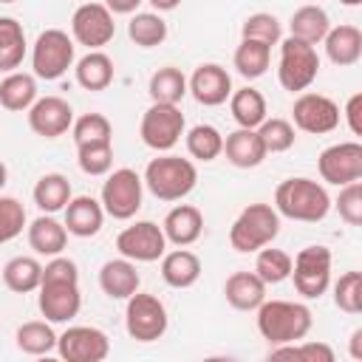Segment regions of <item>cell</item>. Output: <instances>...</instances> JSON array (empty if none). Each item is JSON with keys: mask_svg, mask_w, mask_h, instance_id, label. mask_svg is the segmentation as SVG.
<instances>
[{"mask_svg": "<svg viewBox=\"0 0 362 362\" xmlns=\"http://www.w3.org/2000/svg\"><path fill=\"white\" fill-rule=\"evenodd\" d=\"M74 40L59 28H45L31 48V71L37 79L54 82L74 65Z\"/></svg>", "mask_w": 362, "mask_h": 362, "instance_id": "obj_7", "label": "cell"}, {"mask_svg": "<svg viewBox=\"0 0 362 362\" xmlns=\"http://www.w3.org/2000/svg\"><path fill=\"white\" fill-rule=\"evenodd\" d=\"M201 362H235L232 356H221V354H215V356H204Z\"/></svg>", "mask_w": 362, "mask_h": 362, "instance_id": "obj_52", "label": "cell"}, {"mask_svg": "<svg viewBox=\"0 0 362 362\" xmlns=\"http://www.w3.org/2000/svg\"><path fill=\"white\" fill-rule=\"evenodd\" d=\"M232 65L243 79H257L272 65V48L263 42H255V40H240V45L235 48Z\"/></svg>", "mask_w": 362, "mask_h": 362, "instance_id": "obj_36", "label": "cell"}, {"mask_svg": "<svg viewBox=\"0 0 362 362\" xmlns=\"http://www.w3.org/2000/svg\"><path fill=\"white\" fill-rule=\"evenodd\" d=\"M288 37L291 40H300V42H305V45H317V42H322L325 40V34L331 31V20H328V11L322 8V6H300L294 14H291V20H288Z\"/></svg>", "mask_w": 362, "mask_h": 362, "instance_id": "obj_24", "label": "cell"}, {"mask_svg": "<svg viewBox=\"0 0 362 362\" xmlns=\"http://www.w3.org/2000/svg\"><path fill=\"white\" fill-rule=\"evenodd\" d=\"M76 164L85 175H107L110 167H113V144L76 147Z\"/></svg>", "mask_w": 362, "mask_h": 362, "instance_id": "obj_44", "label": "cell"}, {"mask_svg": "<svg viewBox=\"0 0 362 362\" xmlns=\"http://www.w3.org/2000/svg\"><path fill=\"white\" fill-rule=\"evenodd\" d=\"M226 303L238 311H257L266 303V283L255 272H235L223 283Z\"/></svg>", "mask_w": 362, "mask_h": 362, "instance_id": "obj_22", "label": "cell"}, {"mask_svg": "<svg viewBox=\"0 0 362 362\" xmlns=\"http://www.w3.org/2000/svg\"><path fill=\"white\" fill-rule=\"evenodd\" d=\"M257 139H260V144H263V150L269 156V153H286V150H291L297 136H294V127H291L288 119H266L257 127Z\"/></svg>", "mask_w": 362, "mask_h": 362, "instance_id": "obj_42", "label": "cell"}, {"mask_svg": "<svg viewBox=\"0 0 362 362\" xmlns=\"http://www.w3.org/2000/svg\"><path fill=\"white\" fill-rule=\"evenodd\" d=\"M161 232H164L167 243H173L178 249L192 246L204 232V212L192 204H178L164 215Z\"/></svg>", "mask_w": 362, "mask_h": 362, "instance_id": "obj_19", "label": "cell"}, {"mask_svg": "<svg viewBox=\"0 0 362 362\" xmlns=\"http://www.w3.org/2000/svg\"><path fill=\"white\" fill-rule=\"evenodd\" d=\"M127 37L139 48H156L167 40V23L156 11H136L127 23Z\"/></svg>", "mask_w": 362, "mask_h": 362, "instance_id": "obj_37", "label": "cell"}, {"mask_svg": "<svg viewBox=\"0 0 362 362\" xmlns=\"http://www.w3.org/2000/svg\"><path fill=\"white\" fill-rule=\"evenodd\" d=\"M187 141V153L195 161H215L223 153V136L215 124H195L187 130L184 136Z\"/></svg>", "mask_w": 362, "mask_h": 362, "instance_id": "obj_38", "label": "cell"}, {"mask_svg": "<svg viewBox=\"0 0 362 362\" xmlns=\"http://www.w3.org/2000/svg\"><path fill=\"white\" fill-rule=\"evenodd\" d=\"M351 356H354V362H362V328H356L351 334Z\"/></svg>", "mask_w": 362, "mask_h": 362, "instance_id": "obj_51", "label": "cell"}, {"mask_svg": "<svg viewBox=\"0 0 362 362\" xmlns=\"http://www.w3.org/2000/svg\"><path fill=\"white\" fill-rule=\"evenodd\" d=\"M153 6H156V8H175V0H167V3H158V0H153Z\"/></svg>", "mask_w": 362, "mask_h": 362, "instance_id": "obj_54", "label": "cell"}, {"mask_svg": "<svg viewBox=\"0 0 362 362\" xmlns=\"http://www.w3.org/2000/svg\"><path fill=\"white\" fill-rule=\"evenodd\" d=\"M25 226V206L11 198V195H0V246L14 240Z\"/></svg>", "mask_w": 362, "mask_h": 362, "instance_id": "obj_45", "label": "cell"}, {"mask_svg": "<svg viewBox=\"0 0 362 362\" xmlns=\"http://www.w3.org/2000/svg\"><path fill=\"white\" fill-rule=\"evenodd\" d=\"M291 280L297 294L305 300H320L331 286V249L328 246H305L291 257Z\"/></svg>", "mask_w": 362, "mask_h": 362, "instance_id": "obj_8", "label": "cell"}, {"mask_svg": "<svg viewBox=\"0 0 362 362\" xmlns=\"http://www.w3.org/2000/svg\"><path fill=\"white\" fill-rule=\"evenodd\" d=\"M317 170H320L322 181H328L339 189L348 184H356L362 178V144L339 141V144L325 147L317 158Z\"/></svg>", "mask_w": 362, "mask_h": 362, "instance_id": "obj_14", "label": "cell"}, {"mask_svg": "<svg viewBox=\"0 0 362 362\" xmlns=\"http://www.w3.org/2000/svg\"><path fill=\"white\" fill-rule=\"evenodd\" d=\"M28 127L42 139H59L74 127V107L62 96H40L28 110Z\"/></svg>", "mask_w": 362, "mask_h": 362, "instance_id": "obj_17", "label": "cell"}, {"mask_svg": "<svg viewBox=\"0 0 362 362\" xmlns=\"http://www.w3.org/2000/svg\"><path fill=\"white\" fill-rule=\"evenodd\" d=\"M229 110L232 119L238 122L240 130H257L269 116H266V99L257 88H238L229 96Z\"/></svg>", "mask_w": 362, "mask_h": 362, "instance_id": "obj_28", "label": "cell"}, {"mask_svg": "<svg viewBox=\"0 0 362 362\" xmlns=\"http://www.w3.org/2000/svg\"><path fill=\"white\" fill-rule=\"evenodd\" d=\"M116 34V17L105 3H82L71 17V40L85 45L88 51H99Z\"/></svg>", "mask_w": 362, "mask_h": 362, "instance_id": "obj_12", "label": "cell"}, {"mask_svg": "<svg viewBox=\"0 0 362 362\" xmlns=\"http://www.w3.org/2000/svg\"><path fill=\"white\" fill-rule=\"evenodd\" d=\"M57 351L62 362H102L110 354V339L102 328L71 325L57 337Z\"/></svg>", "mask_w": 362, "mask_h": 362, "instance_id": "obj_15", "label": "cell"}, {"mask_svg": "<svg viewBox=\"0 0 362 362\" xmlns=\"http://www.w3.org/2000/svg\"><path fill=\"white\" fill-rule=\"evenodd\" d=\"M266 362H303V356H300V348L297 345H277L266 356Z\"/></svg>", "mask_w": 362, "mask_h": 362, "instance_id": "obj_49", "label": "cell"}, {"mask_svg": "<svg viewBox=\"0 0 362 362\" xmlns=\"http://www.w3.org/2000/svg\"><path fill=\"white\" fill-rule=\"evenodd\" d=\"M37 291V305L45 322H68L82 308L79 280H42Z\"/></svg>", "mask_w": 362, "mask_h": 362, "instance_id": "obj_16", "label": "cell"}, {"mask_svg": "<svg viewBox=\"0 0 362 362\" xmlns=\"http://www.w3.org/2000/svg\"><path fill=\"white\" fill-rule=\"evenodd\" d=\"M25 31L14 17H0V71L14 74L25 59Z\"/></svg>", "mask_w": 362, "mask_h": 362, "instance_id": "obj_33", "label": "cell"}, {"mask_svg": "<svg viewBox=\"0 0 362 362\" xmlns=\"http://www.w3.org/2000/svg\"><path fill=\"white\" fill-rule=\"evenodd\" d=\"M71 133H74L76 147H85V144H113V124L102 113H82L79 119H74Z\"/></svg>", "mask_w": 362, "mask_h": 362, "instance_id": "obj_39", "label": "cell"}, {"mask_svg": "<svg viewBox=\"0 0 362 362\" xmlns=\"http://www.w3.org/2000/svg\"><path fill=\"white\" fill-rule=\"evenodd\" d=\"M311 308L291 300H266L257 308V331L269 345H297L311 331Z\"/></svg>", "mask_w": 362, "mask_h": 362, "instance_id": "obj_1", "label": "cell"}, {"mask_svg": "<svg viewBox=\"0 0 362 362\" xmlns=\"http://www.w3.org/2000/svg\"><path fill=\"white\" fill-rule=\"evenodd\" d=\"M3 283L14 294H28L37 291L42 283V263L28 255H17L3 266Z\"/></svg>", "mask_w": 362, "mask_h": 362, "instance_id": "obj_32", "label": "cell"}, {"mask_svg": "<svg viewBox=\"0 0 362 362\" xmlns=\"http://www.w3.org/2000/svg\"><path fill=\"white\" fill-rule=\"evenodd\" d=\"M161 277L170 288H189L201 277V260L189 249H173L161 257Z\"/></svg>", "mask_w": 362, "mask_h": 362, "instance_id": "obj_27", "label": "cell"}, {"mask_svg": "<svg viewBox=\"0 0 362 362\" xmlns=\"http://www.w3.org/2000/svg\"><path fill=\"white\" fill-rule=\"evenodd\" d=\"M141 286V277L136 272V263L124 260V257H113L107 263H102L99 269V288L110 297V300H130Z\"/></svg>", "mask_w": 362, "mask_h": 362, "instance_id": "obj_21", "label": "cell"}, {"mask_svg": "<svg viewBox=\"0 0 362 362\" xmlns=\"http://www.w3.org/2000/svg\"><path fill=\"white\" fill-rule=\"evenodd\" d=\"M328 209H331V198L325 187L317 184L314 178H303V175L286 178L274 189V212L283 218L317 223L328 215Z\"/></svg>", "mask_w": 362, "mask_h": 362, "instance_id": "obj_2", "label": "cell"}, {"mask_svg": "<svg viewBox=\"0 0 362 362\" xmlns=\"http://www.w3.org/2000/svg\"><path fill=\"white\" fill-rule=\"evenodd\" d=\"M184 113L178 105H150L141 116L139 136L156 153H170L184 136Z\"/></svg>", "mask_w": 362, "mask_h": 362, "instance_id": "obj_10", "label": "cell"}, {"mask_svg": "<svg viewBox=\"0 0 362 362\" xmlns=\"http://www.w3.org/2000/svg\"><path fill=\"white\" fill-rule=\"evenodd\" d=\"M300 348V356L303 362H337V354L328 342H320V339H311V342H303L297 345Z\"/></svg>", "mask_w": 362, "mask_h": 362, "instance_id": "obj_47", "label": "cell"}, {"mask_svg": "<svg viewBox=\"0 0 362 362\" xmlns=\"http://www.w3.org/2000/svg\"><path fill=\"white\" fill-rule=\"evenodd\" d=\"M334 305L345 314L362 311V272H345L334 283Z\"/></svg>", "mask_w": 362, "mask_h": 362, "instance_id": "obj_43", "label": "cell"}, {"mask_svg": "<svg viewBox=\"0 0 362 362\" xmlns=\"http://www.w3.org/2000/svg\"><path fill=\"white\" fill-rule=\"evenodd\" d=\"M28 246L37 255L45 257H59L62 249L68 246V232L65 223H59L54 215H40L28 223Z\"/></svg>", "mask_w": 362, "mask_h": 362, "instance_id": "obj_25", "label": "cell"}, {"mask_svg": "<svg viewBox=\"0 0 362 362\" xmlns=\"http://www.w3.org/2000/svg\"><path fill=\"white\" fill-rule=\"evenodd\" d=\"M280 232V215L272 204H249L229 226V243L235 252H260Z\"/></svg>", "mask_w": 362, "mask_h": 362, "instance_id": "obj_4", "label": "cell"}, {"mask_svg": "<svg viewBox=\"0 0 362 362\" xmlns=\"http://www.w3.org/2000/svg\"><path fill=\"white\" fill-rule=\"evenodd\" d=\"M107 6V11L116 17V14H136L139 11V6H141V0H110V3H105Z\"/></svg>", "mask_w": 362, "mask_h": 362, "instance_id": "obj_50", "label": "cell"}, {"mask_svg": "<svg viewBox=\"0 0 362 362\" xmlns=\"http://www.w3.org/2000/svg\"><path fill=\"white\" fill-rule=\"evenodd\" d=\"M240 37L243 40H255V42H263V45H280L283 40V25L274 14L269 11H257V14H249L240 25Z\"/></svg>", "mask_w": 362, "mask_h": 362, "instance_id": "obj_41", "label": "cell"}, {"mask_svg": "<svg viewBox=\"0 0 362 362\" xmlns=\"http://www.w3.org/2000/svg\"><path fill=\"white\" fill-rule=\"evenodd\" d=\"M345 122L354 136H362V93H354L345 102Z\"/></svg>", "mask_w": 362, "mask_h": 362, "instance_id": "obj_48", "label": "cell"}, {"mask_svg": "<svg viewBox=\"0 0 362 362\" xmlns=\"http://www.w3.org/2000/svg\"><path fill=\"white\" fill-rule=\"evenodd\" d=\"M187 93H192V99L198 105H204V107L223 105L232 96V76H229V71L223 65L204 62L187 79Z\"/></svg>", "mask_w": 362, "mask_h": 362, "instance_id": "obj_18", "label": "cell"}, {"mask_svg": "<svg viewBox=\"0 0 362 362\" xmlns=\"http://www.w3.org/2000/svg\"><path fill=\"white\" fill-rule=\"evenodd\" d=\"M255 274L266 283V286H277L283 280L291 277V255L283 249H260L257 260H255Z\"/></svg>", "mask_w": 362, "mask_h": 362, "instance_id": "obj_40", "label": "cell"}, {"mask_svg": "<svg viewBox=\"0 0 362 362\" xmlns=\"http://www.w3.org/2000/svg\"><path fill=\"white\" fill-rule=\"evenodd\" d=\"M291 127L311 133V136H322L339 127V105L322 93L305 90L294 99L291 105Z\"/></svg>", "mask_w": 362, "mask_h": 362, "instance_id": "obj_13", "label": "cell"}, {"mask_svg": "<svg viewBox=\"0 0 362 362\" xmlns=\"http://www.w3.org/2000/svg\"><path fill=\"white\" fill-rule=\"evenodd\" d=\"M141 198H144V181L136 170L130 167H119L113 173H107L105 184H102V209L105 215L116 218V221H130L139 209H141Z\"/></svg>", "mask_w": 362, "mask_h": 362, "instance_id": "obj_6", "label": "cell"}, {"mask_svg": "<svg viewBox=\"0 0 362 362\" xmlns=\"http://www.w3.org/2000/svg\"><path fill=\"white\" fill-rule=\"evenodd\" d=\"M147 93L153 105H178L187 96V76L175 65H164L150 76Z\"/></svg>", "mask_w": 362, "mask_h": 362, "instance_id": "obj_34", "label": "cell"}, {"mask_svg": "<svg viewBox=\"0 0 362 362\" xmlns=\"http://www.w3.org/2000/svg\"><path fill=\"white\" fill-rule=\"evenodd\" d=\"M223 156L232 167H240V170H249V167H257L263 164L266 158V150L257 139V130H232L226 133L223 139Z\"/></svg>", "mask_w": 362, "mask_h": 362, "instance_id": "obj_26", "label": "cell"}, {"mask_svg": "<svg viewBox=\"0 0 362 362\" xmlns=\"http://www.w3.org/2000/svg\"><path fill=\"white\" fill-rule=\"evenodd\" d=\"M167 308L156 294L136 291L124 308V328L136 342H156L167 334Z\"/></svg>", "mask_w": 362, "mask_h": 362, "instance_id": "obj_9", "label": "cell"}, {"mask_svg": "<svg viewBox=\"0 0 362 362\" xmlns=\"http://www.w3.org/2000/svg\"><path fill=\"white\" fill-rule=\"evenodd\" d=\"M322 45H325V57L334 65H339V68L356 65L362 57V31L351 23H339L325 34Z\"/></svg>", "mask_w": 362, "mask_h": 362, "instance_id": "obj_23", "label": "cell"}, {"mask_svg": "<svg viewBox=\"0 0 362 362\" xmlns=\"http://www.w3.org/2000/svg\"><path fill=\"white\" fill-rule=\"evenodd\" d=\"M34 362H62V359L59 356H37Z\"/></svg>", "mask_w": 362, "mask_h": 362, "instance_id": "obj_55", "label": "cell"}, {"mask_svg": "<svg viewBox=\"0 0 362 362\" xmlns=\"http://www.w3.org/2000/svg\"><path fill=\"white\" fill-rule=\"evenodd\" d=\"M34 204L40 206L42 215H54L59 209L68 206V201L74 198L71 192V181L62 173H45L37 184H34Z\"/></svg>", "mask_w": 362, "mask_h": 362, "instance_id": "obj_31", "label": "cell"}, {"mask_svg": "<svg viewBox=\"0 0 362 362\" xmlns=\"http://www.w3.org/2000/svg\"><path fill=\"white\" fill-rule=\"evenodd\" d=\"M6 181H8V170H6V164L0 161V189L6 187Z\"/></svg>", "mask_w": 362, "mask_h": 362, "instance_id": "obj_53", "label": "cell"}, {"mask_svg": "<svg viewBox=\"0 0 362 362\" xmlns=\"http://www.w3.org/2000/svg\"><path fill=\"white\" fill-rule=\"evenodd\" d=\"M14 339H17V348L28 356H48L57 348V334H54L51 322H45V320L23 322L14 334Z\"/></svg>", "mask_w": 362, "mask_h": 362, "instance_id": "obj_35", "label": "cell"}, {"mask_svg": "<svg viewBox=\"0 0 362 362\" xmlns=\"http://www.w3.org/2000/svg\"><path fill=\"white\" fill-rule=\"evenodd\" d=\"M62 212H65V221H62L65 232L74 235V238H93V235H99V229L105 223V209L90 195L71 198Z\"/></svg>", "mask_w": 362, "mask_h": 362, "instance_id": "obj_20", "label": "cell"}, {"mask_svg": "<svg viewBox=\"0 0 362 362\" xmlns=\"http://www.w3.org/2000/svg\"><path fill=\"white\" fill-rule=\"evenodd\" d=\"M337 212L348 226H362V184H348L337 195Z\"/></svg>", "mask_w": 362, "mask_h": 362, "instance_id": "obj_46", "label": "cell"}, {"mask_svg": "<svg viewBox=\"0 0 362 362\" xmlns=\"http://www.w3.org/2000/svg\"><path fill=\"white\" fill-rule=\"evenodd\" d=\"M116 249L130 263H156L167 255V238L156 221H136L116 235Z\"/></svg>", "mask_w": 362, "mask_h": 362, "instance_id": "obj_11", "label": "cell"}, {"mask_svg": "<svg viewBox=\"0 0 362 362\" xmlns=\"http://www.w3.org/2000/svg\"><path fill=\"white\" fill-rule=\"evenodd\" d=\"M76 82L85 90H105L113 82V59L105 51H88L74 65Z\"/></svg>", "mask_w": 362, "mask_h": 362, "instance_id": "obj_30", "label": "cell"}, {"mask_svg": "<svg viewBox=\"0 0 362 362\" xmlns=\"http://www.w3.org/2000/svg\"><path fill=\"white\" fill-rule=\"evenodd\" d=\"M141 181L158 201H181L195 189L198 170H195V164L189 158L164 153V156H156L144 167V178Z\"/></svg>", "mask_w": 362, "mask_h": 362, "instance_id": "obj_3", "label": "cell"}, {"mask_svg": "<svg viewBox=\"0 0 362 362\" xmlns=\"http://www.w3.org/2000/svg\"><path fill=\"white\" fill-rule=\"evenodd\" d=\"M37 76L25 74V71H14L6 74V79L0 82V105L11 113H23L31 110V105L37 102Z\"/></svg>", "mask_w": 362, "mask_h": 362, "instance_id": "obj_29", "label": "cell"}, {"mask_svg": "<svg viewBox=\"0 0 362 362\" xmlns=\"http://www.w3.org/2000/svg\"><path fill=\"white\" fill-rule=\"evenodd\" d=\"M320 74V57L317 48L300 42V40H280V62H277V79L283 90L288 93H305L311 82Z\"/></svg>", "mask_w": 362, "mask_h": 362, "instance_id": "obj_5", "label": "cell"}]
</instances>
